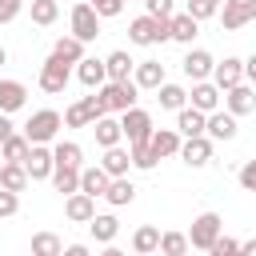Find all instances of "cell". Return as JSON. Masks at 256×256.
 <instances>
[{
  "mask_svg": "<svg viewBox=\"0 0 256 256\" xmlns=\"http://www.w3.org/2000/svg\"><path fill=\"white\" fill-rule=\"evenodd\" d=\"M108 116V104H104V96L100 92H92V96H80L76 104H68L64 108V124L68 128H92L96 120H104Z\"/></svg>",
  "mask_w": 256,
  "mask_h": 256,
  "instance_id": "obj_1",
  "label": "cell"
},
{
  "mask_svg": "<svg viewBox=\"0 0 256 256\" xmlns=\"http://www.w3.org/2000/svg\"><path fill=\"white\" fill-rule=\"evenodd\" d=\"M128 40L136 44V48H152V44H164V40H172V32H168V20H156V16H136L132 24H128Z\"/></svg>",
  "mask_w": 256,
  "mask_h": 256,
  "instance_id": "obj_2",
  "label": "cell"
},
{
  "mask_svg": "<svg viewBox=\"0 0 256 256\" xmlns=\"http://www.w3.org/2000/svg\"><path fill=\"white\" fill-rule=\"evenodd\" d=\"M60 128H64V116H60L56 108H40V112L28 116L24 136H28V144H48V140H56Z\"/></svg>",
  "mask_w": 256,
  "mask_h": 256,
  "instance_id": "obj_3",
  "label": "cell"
},
{
  "mask_svg": "<svg viewBox=\"0 0 256 256\" xmlns=\"http://www.w3.org/2000/svg\"><path fill=\"white\" fill-rule=\"evenodd\" d=\"M224 236V220H220V212H200L196 220H192V228H188V244L192 248H200V252H212V244Z\"/></svg>",
  "mask_w": 256,
  "mask_h": 256,
  "instance_id": "obj_4",
  "label": "cell"
},
{
  "mask_svg": "<svg viewBox=\"0 0 256 256\" xmlns=\"http://www.w3.org/2000/svg\"><path fill=\"white\" fill-rule=\"evenodd\" d=\"M68 24H72V36H76L80 44H92V40L100 36V16L92 12V4H88V0L72 4V12H68Z\"/></svg>",
  "mask_w": 256,
  "mask_h": 256,
  "instance_id": "obj_5",
  "label": "cell"
},
{
  "mask_svg": "<svg viewBox=\"0 0 256 256\" xmlns=\"http://www.w3.org/2000/svg\"><path fill=\"white\" fill-rule=\"evenodd\" d=\"M120 128H124V140L128 144H148L152 140V116L144 112V108H128L124 116H120Z\"/></svg>",
  "mask_w": 256,
  "mask_h": 256,
  "instance_id": "obj_6",
  "label": "cell"
},
{
  "mask_svg": "<svg viewBox=\"0 0 256 256\" xmlns=\"http://www.w3.org/2000/svg\"><path fill=\"white\" fill-rule=\"evenodd\" d=\"M136 92H140V88H136L132 80H120V84H112V80H108V84L100 88V96H104L108 112H120V116H124L128 108H136Z\"/></svg>",
  "mask_w": 256,
  "mask_h": 256,
  "instance_id": "obj_7",
  "label": "cell"
},
{
  "mask_svg": "<svg viewBox=\"0 0 256 256\" xmlns=\"http://www.w3.org/2000/svg\"><path fill=\"white\" fill-rule=\"evenodd\" d=\"M68 80H72V72H68V64H64V60L48 56V60L40 64V88H44L48 96H60V92L68 88Z\"/></svg>",
  "mask_w": 256,
  "mask_h": 256,
  "instance_id": "obj_8",
  "label": "cell"
},
{
  "mask_svg": "<svg viewBox=\"0 0 256 256\" xmlns=\"http://www.w3.org/2000/svg\"><path fill=\"white\" fill-rule=\"evenodd\" d=\"M212 84H216L220 92H232L236 84H244V60H240V56H224V60H216V68H212Z\"/></svg>",
  "mask_w": 256,
  "mask_h": 256,
  "instance_id": "obj_9",
  "label": "cell"
},
{
  "mask_svg": "<svg viewBox=\"0 0 256 256\" xmlns=\"http://www.w3.org/2000/svg\"><path fill=\"white\" fill-rule=\"evenodd\" d=\"M24 172H28V180H52V172H56L52 148H48V144H32V152H28V160H24Z\"/></svg>",
  "mask_w": 256,
  "mask_h": 256,
  "instance_id": "obj_10",
  "label": "cell"
},
{
  "mask_svg": "<svg viewBox=\"0 0 256 256\" xmlns=\"http://www.w3.org/2000/svg\"><path fill=\"white\" fill-rule=\"evenodd\" d=\"M252 20H256V0H228V4L220 8V24H224L228 32H236V28L252 24Z\"/></svg>",
  "mask_w": 256,
  "mask_h": 256,
  "instance_id": "obj_11",
  "label": "cell"
},
{
  "mask_svg": "<svg viewBox=\"0 0 256 256\" xmlns=\"http://www.w3.org/2000/svg\"><path fill=\"white\" fill-rule=\"evenodd\" d=\"M180 68H184V76H188L192 84H200V80L212 76L216 60H212V52H204V48H188V56L180 60Z\"/></svg>",
  "mask_w": 256,
  "mask_h": 256,
  "instance_id": "obj_12",
  "label": "cell"
},
{
  "mask_svg": "<svg viewBox=\"0 0 256 256\" xmlns=\"http://www.w3.org/2000/svg\"><path fill=\"white\" fill-rule=\"evenodd\" d=\"M220 96H224V92H220L212 80H200V84H192V92H188L192 108H196V112H204V116L220 112Z\"/></svg>",
  "mask_w": 256,
  "mask_h": 256,
  "instance_id": "obj_13",
  "label": "cell"
},
{
  "mask_svg": "<svg viewBox=\"0 0 256 256\" xmlns=\"http://www.w3.org/2000/svg\"><path fill=\"white\" fill-rule=\"evenodd\" d=\"M76 80H80L84 88L100 92V88L108 84V68H104V60H96V56H84V60L76 64Z\"/></svg>",
  "mask_w": 256,
  "mask_h": 256,
  "instance_id": "obj_14",
  "label": "cell"
},
{
  "mask_svg": "<svg viewBox=\"0 0 256 256\" xmlns=\"http://www.w3.org/2000/svg\"><path fill=\"white\" fill-rule=\"evenodd\" d=\"M224 108L240 120V116H248V112H256V88L252 84H236L232 92H224Z\"/></svg>",
  "mask_w": 256,
  "mask_h": 256,
  "instance_id": "obj_15",
  "label": "cell"
},
{
  "mask_svg": "<svg viewBox=\"0 0 256 256\" xmlns=\"http://www.w3.org/2000/svg\"><path fill=\"white\" fill-rule=\"evenodd\" d=\"M236 132H240V124H236V116L228 112V108H220V112H212L208 116V128H204V136L216 144V140H236Z\"/></svg>",
  "mask_w": 256,
  "mask_h": 256,
  "instance_id": "obj_16",
  "label": "cell"
},
{
  "mask_svg": "<svg viewBox=\"0 0 256 256\" xmlns=\"http://www.w3.org/2000/svg\"><path fill=\"white\" fill-rule=\"evenodd\" d=\"M180 160H184L188 168H204V164H212V140H208V136H192V140H184V144H180Z\"/></svg>",
  "mask_w": 256,
  "mask_h": 256,
  "instance_id": "obj_17",
  "label": "cell"
},
{
  "mask_svg": "<svg viewBox=\"0 0 256 256\" xmlns=\"http://www.w3.org/2000/svg\"><path fill=\"white\" fill-rule=\"evenodd\" d=\"M132 84H136V88L156 92L160 84H168V80H164V64H160V60H140V64H136V72H132Z\"/></svg>",
  "mask_w": 256,
  "mask_h": 256,
  "instance_id": "obj_18",
  "label": "cell"
},
{
  "mask_svg": "<svg viewBox=\"0 0 256 256\" xmlns=\"http://www.w3.org/2000/svg\"><path fill=\"white\" fill-rule=\"evenodd\" d=\"M24 104H28V88H24L20 80H0V112L12 116V112H20Z\"/></svg>",
  "mask_w": 256,
  "mask_h": 256,
  "instance_id": "obj_19",
  "label": "cell"
},
{
  "mask_svg": "<svg viewBox=\"0 0 256 256\" xmlns=\"http://www.w3.org/2000/svg\"><path fill=\"white\" fill-rule=\"evenodd\" d=\"M104 68H108V80H112V84H120V80H132L136 60H132L124 48H116V52H108V56H104Z\"/></svg>",
  "mask_w": 256,
  "mask_h": 256,
  "instance_id": "obj_20",
  "label": "cell"
},
{
  "mask_svg": "<svg viewBox=\"0 0 256 256\" xmlns=\"http://www.w3.org/2000/svg\"><path fill=\"white\" fill-rule=\"evenodd\" d=\"M204 128H208V116H204V112H196L192 104L176 112V132H180L184 140H192V136H204Z\"/></svg>",
  "mask_w": 256,
  "mask_h": 256,
  "instance_id": "obj_21",
  "label": "cell"
},
{
  "mask_svg": "<svg viewBox=\"0 0 256 256\" xmlns=\"http://www.w3.org/2000/svg\"><path fill=\"white\" fill-rule=\"evenodd\" d=\"M148 144H152L156 160H164V156H180V144H184V136H180L176 128H156Z\"/></svg>",
  "mask_w": 256,
  "mask_h": 256,
  "instance_id": "obj_22",
  "label": "cell"
},
{
  "mask_svg": "<svg viewBox=\"0 0 256 256\" xmlns=\"http://www.w3.org/2000/svg\"><path fill=\"white\" fill-rule=\"evenodd\" d=\"M64 216H68L72 224H92V216H96V200L84 196V192H76V196L64 200Z\"/></svg>",
  "mask_w": 256,
  "mask_h": 256,
  "instance_id": "obj_23",
  "label": "cell"
},
{
  "mask_svg": "<svg viewBox=\"0 0 256 256\" xmlns=\"http://www.w3.org/2000/svg\"><path fill=\"white\" fill-rule=\"evenodd\" d=\"M100 168L112 176V180H120V176H128V168H132V152L128 148H104V160H100Z\"/></svg>",
  "mask_w": 256,
  "mask_h": 256,
  "instance_id": "obj_24",
  "label": "cell"
},
{
  "mask_svg": "<svg viewBox=\"0 0 256 256\" xmlns=\"http://www.w3.org/2000/svg\"><path fill=\"white\" fill-rule=\"evenodd\" d=\"M52 156H56V168H80V172H84V148H80L76 140L52 144Z\"/></svg>",
  "mask_w": 256,
  "mask_h": 256,
  "instance_id": "obj_25",
  "label": "cell"
},
{
  "mask_svg": "<svg viewBox=\"0 0 256 256\" xmlns=\"http://www.w3.org/2000/svg\"><path fill=\"white\" fill-rule=\"evenodd\" d=\"M108 184H112V176H108L100 164L80 172V192H84V196H92V200H96V196H104V192H108Z\"/></svg>",
  "mask_w": 256,
  "mask_h": 256,
  "instance_id": "obj_26",
  "label": "cell"
},
{
  "mask_svg": "<svg viewBox=\"0 0 256 256\" xmlns=\"http://www.w3.org/2000/svg\"><path fill=\"white\" fill-rule=\"evenodd\" d=\"M160 228H152V224H144V228H136L132 232V252L136 256H152V252H160Z\"/></svg>",
  "mask_w": 256,
  "mask_h": 256,
  "instance_id": "obj_27",
  "label": "cell"
},
{
  "mask_svg": "<svg viewBox=\"0 0 256 256\" xmlns=\"http://www.w3.org/2000/svg\"><path fill=\"white\" fill-rule=\"evenodd\" d=\"M168 32H172V40H176V44H192V40H196V32H200V24H196L188 12H176V16L168 20Z\"/></svg>",
  "mask_w": 256,
  "mask_h": 256,
  "instance_id": "obj_28",
  "label": "cell"
},
{
  "mask_svg": "<svg viewBox=\"0 0 256 256\" xmlns=\"http://www.w3.org/2000/svg\"><path fill=\"white\" fill-rule=\"evenodd\" d=\"M92 132H96V144H100V148H116V144L124 140V128H120V120H112V116L96 120Z\"/></svg>",
  "mask_w": 256,
  "mask_h": 256,
  "instance_id": "obj_29",
  "label": "cell"
},
{
  "mask_svg": "<svg viewBox=\"0 0 256 256\" xmlns=\"http://www.w3.org/2000/svg\"><path fill=\"white\" fill-rule=\"evenodd\" d=\"M28 152H32V144H28V136H24V132H16V136H8V140L0 144L4 164H24V160H28Z\"/></svg>",
  "mask_w": 256,
  "mask_h": 256,
  "instance_id": "obj_30",
  "label": "cell"
},
{
  "mask_svg": "<svg viewBox=\"0 0 256 256\" xmlns=\"http://www.w3.org/2000/svg\"><path fill=\"white\" fill-rule=\"evenodd\" d=\"M52 56H56V60H64V64L72 68V64H80V60H84V44H80L76 36H60V40L52 44Z\"/></svg>",
  "mask_w": 256,
  "mask_h": 256,
  "instance_id": "obj_31",
  "label": "cell"
},
{
  "mask_svg": "<svg viewBox=\"0 0 256 256\" xmlns=\"http://www.w3.org/2000/svg\"><path fill=\"white\" fill-rule=\"evenodd\" d=\"M156 100H160V108H168V112L188 108V92H184L180 84H160V88H156Z\"/></svg>",
  "mask_w": 256,
  "mask_h": 256,
  "instance_id": "obj_32",
  "label": "cell"
},
{
  "mask_svg": "<svg viewBox=\"0 0 256 256\" xmlns=\"http://www.w3.org/2000/svg\"><path fill=\"white\" fill-rule=\"evenodd\" d=\"M0 188L20 196V192L28 188V172H24V164H4V168H0Z\"/></svg>",
  "mask_w": 256,
  "mask_h": 256,
  "instance_id": "obj_33",
  "label": "cell"
},
{
  "mask_svg": "<svg viewBox=\"0 0 256 256\" xmlns=\"http://www.w3.org/2000/svg\"><path fill=\"white\" fill-rule=\"evenodd\" d=\"M52 188L64 192V200L76 196V192H80V168H56V172H52Z\"/></svg>",
  "mask_w": 256,
  "mask_h": 256,
  "instance_id": "obj_34",
  "label": "cell"
},
{
  "mask_svg": "<svg viewBox=\"0 0 256 256\" xmlns=\"http://www.w3.org/2000/svg\"><path fill=\"white\" fill-rule=\"evenodd\" d=\"M104 200H108V204H116V208H120V204H132V200H136V184H132L128 176H120V180H112V184H108Z\"/></svg>",
  "mask_w": 256,
  "mask_h": 256,
  "instance_id": "obj_35",
  "label": "cell"
},
{
  "mask_svg": "<svg viewBox=\"0 0 256 256\" xmlns=\"http://www.w3.org/2000/svg\"><path fill=\"white\" fill-rule=\"evenodd\" d=\"M88 228H92V236H96L100 244H112V240H116V232H120V220L104 212V216H92V224H88Z\"/></svg>",
  "mask_w": 256,
  "mask_h": 256,
  "instance_id": "obj_36",
  "label": "cell"
},
{
  "mask_svg": "<svg viewBox=\"0 0 256 256\" xmlns=\"http://www.w3.org/2000/svg\"><path fill=\"white\" fill-rule=\"evenodd\" d=\"M28 248H32V256H60V252H64V244H60L56 232H36Z\"/></svg>",
  "mask_w": 256,
  "mask_h": 256,
  "instance_id": "obj_37",
  "label": "cell"
},
{
  "mask_svg": "<svg viewBox=\"0 0 256 256\" xmlns=\"http://www.w3.org/2000/svg\"><path fill=\"white\" fill-rule=\"evenodd\" d=\"M188 232H164L160 236V256H188Z\"/></svg>",
  "mask_w": 256,
  "mask_h": 256,
  "instance_id": "obj_38",
  "label": "cell"
},
{
  "mask_svg": "<svg viewBox=\"0 0 256 256\" xmlns=\"http://www.w3.org/2000/svg\"><path fill=\"white\" fill-rule=\"evenodd\" d=\"M56 20H60V4H56V0H32V24L48 28V24H56Z\"/></svg>",
  "mask_w": 256,
  "mask_h": 256,
  "instance_id": "obj_39",
  "label": "cell"
},
{
  "mask_svg": "<svg viewBox=\"0 0 256 256\" xmlns=\"http://www.w3.org/2000/svg\"><path fill=\"white\" fill-rule=\"evenodd\" d=\"M128 152H132V168H140V172H152V168H156L152 144H128Z\"/></svg>",
  "mask_w": 256,
  "mask_h": 256,
  "instance_id": "obj_40",
  "label": "cell"
},
{
  "mask_svg": "<svg viewBox=\"0 0 256 256\" xmlns=\"http://www.w3.org/2000/svg\"><path fill=\"white\" fill-rule=\"evenodd\" d=\"M184 12L200 24V20H212V16L220 12V4H216V0H184Z\"/></svg>",
  "mask_w": 256,
  "mask_h": 256,
  "instance_id": "obj_41",
  "label": "cell"
},
{
  "mask_svg": "<svg viewBox=\"0 0 256 256\" xmlns=\"http://www.w3.org/2000/svg\"><path fill=\"white\" fill-rule=\"evenodd\" d=\"M148 4V16H156V20H172L176 16V0H144Z\"/></svg>",
  "mask_w": 256,
  "mask_h": 256,
  "instance_id": "obj_42",
  "label": "cell"
},
{
  "mask_svg": "<svg viewBox=\"0 0 256 256\" xmlns=\"http://www.w3.org/2000/svg\"><path fill=\"white\" fill-rule=\"evenodd\" d=\"M92 4V12L100 16V20H108V16H120L124 12V0H88Z\"/></svg>",
  "mask_w": 256,
  "mask_h": 256,
  "instance_id": "obj_43",
  "label": "cell"
},
{
  "mask_svg": "<svg viewBox=\"0 0 256 256\" xmlns=\"http://www.w3.org/2000/svg\"><path fill=\"white\" fill-rule=\"evenodd\" d=\"M236 180H240V188H244V192H256V160H244V164H240V172H236Z\"/></svg>",
  "mask_w": 256,
  "mask_h": 256,
  "instance_id": "obj_44",
  "label": "cell"
},
{
  "mask_svg": "<svg viewBox=\"0 0 256 256\" xmlns=\"http://www.w3.org/2000/svg\"><path fill=\"white\" fill-rule=\"evenodd\" d=\"M208 256H240V240H232V236H220L216 244H212V252Z\"/></svg>",
  "mask_w": 256,
  "mask_h": 256,
  "instance_id": "obj_45",
  "label": "cell"
},
{
  "mask_svg": "<svg viewBox=\"0 0 256 256\" xmlns=\"http://www.w3.org/2000/svg\"><path fill=\"white\" fill-rule=\"evenodd\" d=\"M16 212H20V196L0 188V220H4V216H16Z\"/></svg>",
  "mask_w": 256,
  "mask_h": 256,
  "instance_id": "obj_46",
  "label": "cell"
},
{
  "mask_svg": "<svg viewBox=\"0 0 256 256\" xmlns=\"http://www.w3.org/2000/svg\"><path fill=\"white\" fill-rule=\"evenodd\" d=\"M20 8H24V0H0V24H12L20 16Z\"/></svg>",
  "mask_w": 256,
  "mask_h": 256,
  "instance_id": "obj_47",
  "label": "cell"
},
{
  "mask_svg": "<svg viewBox=\"0 0 256 256\" xmlns=\"http://www.w3.org/2000/svg\"><path fill=\"white\" fill-rule=\"evenodd\" d=\"M244 84H252V88H256V52L244 60Z\"/></svg>",
  "mask_w": 256,
  "mask_h": 256,
  "instance_id": "obj_48",
  "label": "cell"
},
{
  "mask_svg": "<svg viewBox=\"0 0 256 256\" xmlns=\"http://www.w3.org/2000/svg\"><path fill=\"white\" fill-rule=\"evenodd\" d=\"M8 136H16V128H12V120H8L4 112H0V144H4Z\"/></svg>",
  "mask_w": 256,
  "mask_h": 256,
  "instance_id": "obj_49",
  "label": "cell"
},
{
  "mask_svg": "<svg viewBox=\"0 0 256 256\" xmlns=\"http://www.w3.org/2000/svg\"><path fill=\"white\" fill-rule=\"evenodd\" d=\"M60 256H92V252H88V248H84V244H68V248H64V252H60Z\"/></svg>",
  "mask_w": 256,
  "mask_h": 256,
  "instance_id": "obj_50",
  "label": "cell"
},
{
  "mask_svg": "<svg viewBox=\"0 0 256 256\" xmlns=\"http://www.w3.org/2000/svg\"><path fill=\"white\" fill-rule=\"evenodd\" d=\"M240 256H256V240H244L240 244Z\"/></svg>",
  "mask_w": 256,
  "mask_h": 256,
  "instance_id": "obj_51",
  "label": "cell"
},
{
  "mask_svg": "<svg viewBox=\"0 0 256 256\" xmlns=\"http://www.w3.org/2000/svg\"><path fill=\"white\" fill-rule=\"evenodd\" d=\"M100 256H128V252H120V248H116V244H108V248H104V252H100Z\"/></svg>",
  "mask_w": 256,
  "mask_h": 256,
  "instance_id": "obj_52",
  "label": "cell"
},
{
  "mask_svg": "<svg viewBox=\"0 0 256 256\" xmlns=\"http://www.w3.org/2000/svg\"><path fill=\"white\" fill-rule=\"evenodd\" d=\"M4 64H8V52H4V44H0V68H4Z\"/></svg>",
  "mask_w": 256,
  "mask_h": 256,
  "instance_id": "obj_53",
  "label": "cell"
},
{
  "mask_svg": "<svg viewBox=\"0 0 256 256\" xmlns=\"http://www.w3.org/2000/svg\"><path fill=\"white\" fill-rule=\"evenodd\" d=\"M216 4H228V0H216Z\"/></svg>",
  "mask_w": 256,
  "mask_h": 256,
  "instance_id": "obj_54",
  "label": "cell"
},
{
  "mask_svg": "<svg viewBox=\"0 0 256 256\" xmlns=\"http://www.w3.org/2000/svg\"><path fill=\"white\" fill-rule=\"evenodd\" d=\"M0 168H4V156H0Z\"/></svg>",
  "mask_w": 256,
  "mask_h": 256,
  "instance_id": "obj_55",
  "label": "cell"
}]
</instances>
